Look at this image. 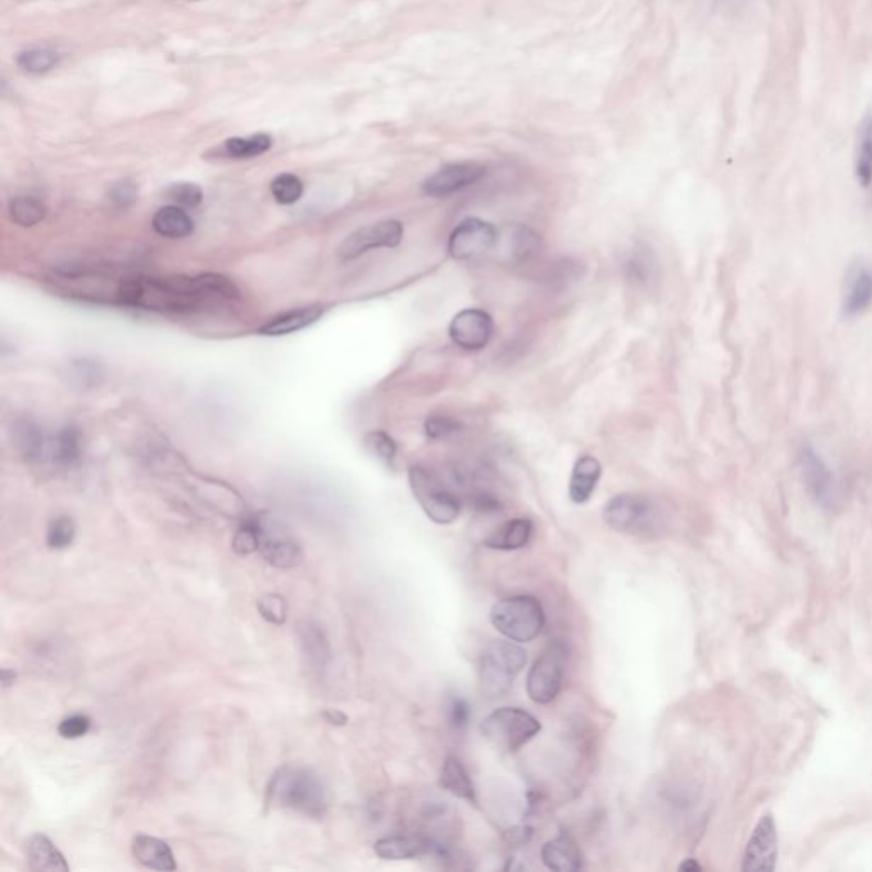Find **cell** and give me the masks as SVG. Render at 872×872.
Masks as SVG:
<instances>
[{"label":"cell","instance_id":"44","mask_svg":"<svg viewBox=\"0 0 872 872\" xmlns=\"http://www.w3.org/2000/svg\"><path fill=\"white\" fill-rule=\"evenodd\" d=\"M321 718L324 719V723L331 724V726H346L348 724V716H346L345 712L338 711V709H326V711L321 712Z\"/></svg>","mask_w":872,"mask_h":872},{"label":"cell","instance_id":"31","mask_svg":"<svg viewBox=\"0 0 872 872\" xmlns=\"http://www.w3.org/2000/svg\"><path fill=\"white\" fill-rule=\"evenodd\" d=\"M46 208L33 196H16L9 203V217L21 227H33L45 218Z\"/></svg>","mask_w":872,"mask_h":872},{"label":"cell","instance_id":"10","mask_svg":"<svg viewBox=\"0 0 872 872\" xmlns=\"http://www.w3.org/2000/svg\"><path fill=\"white\" fill-rule=\"evenodd\" d=\"M496 239L498 230L493 224L479 218H467L457 225L448 239V254L457 261L479 259L493 253Z\"/></svg>","mask_w":872,"mask_h":872},{"label":"cell","instance_id":"46","mask_svg":"<svg viewBox=\"0 0 872 872\" xmlns=\"http://www.w3.org/2000/svg\"><path fill=\"white\" fill-rule=\"evenodd\" d=\"M678 869H680V871L694 872L702 871V866H700L699 862L695 861V859H685Z\"/></svg>","mask_w":872,"mask_h":872},{"label":"cell","instance_id":"24","mask_svg":"<svg viewBox=\"0 0 872 872\" xmlns=\"http://www.w3.org/2000/svg\"><path fill=\"white\" fill-rule=\"evenodd\" d=\"M602 477V464L595 457L585 455L574 464L571 481H569V498L576 505H583L590 500L598 481Z\"/></svg>","mask_w":872,"mask_h":872},{"label":"cell","instance_id":"7","mask_svg":"<svg viewBox=\"0 0 872 872\" xmlns=\"http://www.w3.org/2000/svg\"><path fill=\"white\" fill-rule=\"evenodd\" d=\"M409 486L426 517L438 525L454 523L460 515V501L438 477L421 465L409 469Z\"/></svg>","mask_w":872,"mask_h":872},{"label":"cell","instance_id":"33","mask_svg":"<svg viewBox=\"0 0 872 872\" xmlns=\"http://www.w3.org/2000/svg\"><path fill=\"white\" fill-rule=\"evenodd\" d=\"M77 527L72 518L67 515L53 518L48 528H46V545L53 551H62L74 544Z\"/></svg>","mask_w":872,"mask_h":872},{"label":"cell","instance_id":"11","mask_svg":"<svg viewBox=\"0 0 872 872\" xmlns=\"http://www.w3.org/2000/svg\"><path fill=\"white\" fill-rule=\"evenodd\" d=\"M402 236H404V227L397 220H384V222L367 225L355 230L341 242L338 249L339 258L351 261L372 249L397 247L401 244Z\"/></svg>","mask_w":872,"mask_h":872},{"label":"cell","instance_id":"28","mask_svg":"<svg viewBox=\"0 0 872 872\" xmlns=\"http://www.w3.org/2000/svg\"><path fill=\"white\" fill-rule=\"evenodd\" d=\"M855 176L857 181L869 188L872 184V113L862 120L857 138V154H855Z\"/></svg>","mask_w":872,"mask_h":872},{"label":"cell","instance_id":"26","mask_svg":"<svg viewBox=\"0 0 872 872\" xmlns=\"http://www.w3.org/2000/svg\"><path fill=\"white\" fill-rule=\"evenodd\" d=\"M152 225L159 236L169 237V239H183V237L190 236L195 229L190 215L178 205L161 208L159 212L155 213Z\"/></svg>","mask_w":872,"mask_h":872},{"label":"cell","instance_id":"4","mask_svg":"<svg viewBox=\"0 0 872 872\" xmlns=\"http://www.w3.org/2000/svg\"><path fill=\"white\" fill-rule=\"evenodd\" d=\"M603 520L619 534L653 537L663 527V511L644 494H619L603 508Z\"/></svg>","mask_w":872,"mask_h":872},{"label":"cell","instance_id":"38","mask_svg":"<svg viewBox=\"0 0 872 872\" xmlns=\"http://www.w3.org/2000/svg\"><path fill=\"white\" fill-rule=\"evenodd\" d=\"M103 377V370L98 363L91 360H75L70 363L69 379L74 380L77 387H92L98 385Z\"/></svg>","mask_w":872,"mask_h":872},{"label":"cell","instance_id":"12","mask_svg":"<svg viewBox=\"0 0 872 872\" xmlns=\"http://www.w3.org/2000/svg\"><path fill=\"white\" fill-rule=\"evenodd\" d=\"M375 854L385 861H408L425 855L447 857L448 850L442 842L425 835H391L380 838L373 845Z\"/></svg>","mask_w":872,"mask_h":872},{"label":"cell","instance_id":"37","mask_svg":"<svg viewBox=\"0 0 872 872\" xmlns=\"http://www.w3.org/2000/svg\"><path fill=\"white\" fill-rule=\"evenodd\" d=\"M365 447L370 454L375 455L377 459L382 460L385 464H392L397 455V445L391 436L384 431H372L365 436Z\"/></svg>","mask_w":872,"mask_h":872},{"label":"cell","instance_id":"9","mask_svg":"<svg viewBox=\"0 0 872 872\" xmlns=\"http://www.w3.org/2000/svg\"><path fill=\"white\" fill-rule=\"evenodd\" d=\"M261 515V542L259 554L264 561L278 569L297 568L304 561V549L295 535L283 523L270 517L268 513Z\"/></svg>","mask_w":872,"mask_h":872},{"label":"cell","instance_id":"19","mask_svg":"<svg viewBox=\"0 0 872 872\" xmlns=\"http://www.w3.org/2000/svg\"><path fill=\"white\" fill-rule=\"evenodd\" d=\"M24 855L31 871L38 872H69V862L65 861L64 854L55 847L52 840L35 833L24 844Z\"/></svg>","mask_w":872,"mask_h":872},{"label":"cell","instance_id":"16","mask_svg":"<svg viewBox=\"0 0 872 872\" xmlns=\"http://www.w3.org/2000/svg\"><path fill=\"white\" fill-rule=\"evenodd\" d=\"M777 861V830L770 816L758 821L750 842L746 845L741 869L745 872L774 871Z\"/></svg>","mask_w":872,"mask_h":872},{"label":"cell","instance_id":"32","mask_svg":"<svg viewBox=\"0 0 872 872\" xmlns=\"http://www.w3.org/2000/svg\"><path fill=\"white\" fill-rule=\"evenodd\" d=\"M259 542H261V515L258 513L246 518L241 523V527L237 528L236 535L232 539V549L239 556H249L259 552Z\"/></svg>","mask_w":872,"mask_h":872},{"label":"cell","instance_id":"1","mask_svg":"<svg viewBox=\"0 0 872 872\" xmlns=\"http://www.w3.org/2000/svg\"><path fill=\"white\" fill-rule=\"evenodd\" d=\"M118 297L125 305L159 312H193L212 304L239 297L236 285L222 275L193 278H133L120 285Z\"/></svg>","mask_w":872,"mask_h":872},{"label":"cell","instance_id":"18","mask_svg":"<svg viewBox=\"0 0 872 872\" xmlns=\"http://www.w3.org/2000/svg\"><path fill=\"white\" fill-rule=\"evenodd\" d=\"M872 307V268L857 263L845 278L844 312L849 317L861 316Z\"/></svg>","mask_w":872,"mask_h":872},{"label":"cell","instance_id":"17","mask_svg":"<svg viewBox=\"0 0 872 872\" xmlns=\"http://www.w3.org/2000/svg\"><path fill=\"white\" fill-rule=\"evenodd\" d=\"M799 465L803 471L804 482L808 486L809 493L815 496L823 506H830L835 500V482L828 465L823 462L820 455L813 448L806 445L801 448Z\"/></svg>","mask_w":872,"mask_h":872},{"label":"cell","instance_id":"21","mask_svg":"<svg viewBox=\"0 0 872 872\" xmlns=\"http://www.w3.org/2000/svg\"><path fill=\"white\" fill-rule=\"evenodd\" d=\"M324 307L322 305H307L302 309L288 310L283 314L273 317L266 322L264 326L259 327L258 333L263 336H287V334L297 333L305 327L316 324L322 316H324Z\"/></svg>","mask_w":872,"mask_h":872},{"label":"cell","instance_id":"29","mask_svg":"<svg viewBox=\"0 0 872 872\" xmlns=\"http://www.w3.org/2000/svg\"><path fill=\"white\" fill-rule=\"evenodd\" d=\"M300 644L304 649V656L309 660L310 665L322 670L329 665L331 660V648L327 643V637L324 632L316 626L302 627L300 629Z\"/></svg>","mask_w":872,"mask_h":872},{"label":"cell","instance_id":"23","mask_svg":"<svg viewBox=\"0 0 872 872\" xmlns=\"http://www.w3.org/2000/svg\"><path fill=\"white\" fill-rule=\"evenodd\" d=\"M534 523L528 518H515L503 523L484 539V545L494 551H517L532 539Z\"/></svg>","mask_w":872,"mask_h":872},{"label":"cell","instance_id":"13","mask_svg":"<svg viewBox=\"0 0 872 872\" xmlns=\"http://www.w3.org/2000/svg\"><path fill=\"white\" fill-rule=\"evenodd\" d=\"M484 174H486V167L479 162H455L442 167L440 171H436L433 176L426 179L423 191L433 198L454 195L457 191L476 184L479 179L484 178Z\"/></svg>","mask_w":872,"mask_h":872},{"label":"cell","instance_id":"40","mask_svg":"<svg viewBox=\"0 0 872 872\" xmlns=\"http://www.w3.org/2000/svg\"><path fill=\"white\" fill-rule=\"evenodd\" d=\"M89 729H91V719L87 718L86 714H74L58 724L57 731L65 740H77L86 736Z\"/></svg>","mask_w":872,"mask_h":872},{"label":"cell","instance_id":"35","mask_svg":"<svg viewBox=\"0 0 872 872\" xmlns=\"http://www.w3.org/2000/svg\"><path fill=\"white\" fill-rule=\"evenodd\" d=\"M271 193L282 205H293L304 195V183L295 174H280L271 183Z\"/></svg>","mask_w":872,"mask_h":872},{"label":"cell","instance_id":"22","mask_svg":"<svg viewBox=\"0 0 872 872\" xmlns=\"http://www.w3.org/2000/svg\"><path fill=\"white\" fill-rule=\"evenodd\" d=\"M542 862L551 871L573 872L583 867L580 847L569 835H559L542 847Z\"/></svg>","mask_w":872,"mask_h":872},{"label":"cell","instance_id":"3","mask_svg":"<svg viewBox=\"0 0 872 872\" xmlns=\"http://www.w3.org/2000/svg\"><path fill=\"white\" fill-rule=\"evenodd\" d=\"M527 665V651L515 641H494L482 653L479 689L482 697L500 699L510 692L515 678Z\"/></svg>","mask_w":872,"mask_h":872},{"label":"cell","instance_id":"6","mask_svg":"<svg viewBox=\"0 0 872 872\" xmlns=\"http://www.w3.org/2000/svg\"><path fill=\"white\" fill-rule=\"evenodd\" d=\"M542 724L530 712L518 707H501L481 723V735L501 752H518L539 735Z\"/></svg>","mask_w":872,"mask_h":872},{"label":"cell","instance_id":"43","mask_svg":"<svg viewBox=\"0 0 872 872\" xmlns=\"http://www.w3.org/2000/svg\"><path fill=\"white\" fill-rule=\"evenodd\" d=\"M135 198H137V190L132 184L121 183L116 186L115 190L111 191V200L118 203L120 207L130 205Z\"/></svg>","mask_w":872,"mask_h":872},{"label":"cell","instance_id":"5","mask_svg":"<svg viewBox=\"0 0 872 872\" xmlns=\"http://www.w3.org/2000/svg\"><path fill=\"white\" fill-rule=\"evenodd\" d=\"M494 629L515 643H530L545 626L542 603L530 595L503 598L491 609Z\"/></svg>","mask_w":872,"mask_h":872},{"label":"cell","instance_id":"8","mask_svg":"<svg viewBox=\"0 0 872 872\" xmlns=\"http://www.w3.org/2000/svg\"><path fill=\"white\" fill-rule=\"evenodd\" d=\"M568 649L554 641L542 649L527 677V694L535 704H551L563 687Z\"/></svg>","mask_w":872,"mask_h":872},{"label":"cell","instance_id":"30","mask_svg":"<svg viewBox=\"0 0 872 872\" xmlns=\"http://www.w3.org/2000/svg\"><path fill=\"white\" fill-rule=\"evenodd\" d=\"M273 140L266 133H256L247 138H230L224 145L225 154L232 159H251L263 155L271 149Z\"/></svg>","mask_w":872,"mask_h":872},{"label":"cell","instance_id":"27","mask_svg":"<svg viewBox=\"0 0 872 872\" xmlns=\"http://www.w3.org/2000/svg\"><path fill=\"white\" fill-rule=\"evenodd\" d=\"M48 459L58 467H70L81 459V435L75 428H64L50 440Z\"/></svg>","mask_w":872,"mask_h":872},{"label":"cell","instance_id":"36","mask_svg":"<svg viewBox=\"0 0 872 872\" xmlns=\"http://www.w3.org/2000/svg\"><path fill=\"white\" fill-rule=\"evenodd\" d=\"M258 612L266 622H270L273 626H283L287 620V600L278 593H268V595L259 598Z\"/></svg>","mask_w":872,"mask_h":872},{"label":"cell","instance_id":"41","mask_svg":"<svg viewBox=\"0 0 872 872\" xmlns=\"http://www.w3.org/2000/svg\"><path fill=\"white\" fill-rule=\"evenodd\" d=\"M426 435L430 436L431 440H445L450 435H454L460 430L459 421L448 418V416H430L425 423Z\"/></svg>","mask_w":872,"mask_h":872},{"label":"cell","instance_id":"34","mask_svg":"<svg viewBox=\"0 0 872 872\" xmlns=\"http://www.w3.org/2000/svg\"><path fill=\"white\" fill-rule=\"evenodd\" d=\"M58 60L60 58L52 50L35 48V50H26V52L19 55L18 67L23 72H28V74H46V72H50V70L57 67Z\"/></svg>","mask_w":872,"mask_h":872},{"label":"cell","instance_id":"20","mask_svg":"<svg viewBox=\"0 0 872 872\" xmlns=\"http://www.w3.org/2000/svg\"><path fill=\"white\" fill-rule=\"evenodd\" d=\"M132 854L135 861L152 871H176L178 864L174 859L173 849L161 838L150 835H135L132 842Z\"/></svg>","mask_w":872,"mask_h":872},{"label":"cell","instance_id":"15","mask_svg":"<svg viewBox=\"0 0 872 872\" xmlns=\"http://www.w3.org/2000/svg\"><path fill=\"white\" fill-rule=\"evenodd\" d=\"M539 247L540 237L534 230L520 224L508 225L498 230L493 249L494 259L503 264L523 263L537 254Z\"/></svg>","mask_w":872,"mask_h":872},{"label":"cell","instance_id":"2","mask_svg":"<svg viewBox=\"0 0 872 872\" xmlns=\"http://www.w3.org/2000/svg\"><path fill=\"white\" fill-rule=\"evenodd\" d=\"M266 806L322 818L329 808V789L314 770L287 765L271 775L266 786Z\"/></svg>","mask_w":872,"mask_h":872},{"label":"cell","instance_id":"25","mask_svg":"<svg viewBox=\"0 0 872 872\" xmlns=\"http://www.w3.org/2000/svg\"><path fill=\"white\" fill-rule=\"evenodd\" d=\"M440 786L450 794H454L455 798L477 804L476 787H474V782L465 769L464 763L460 762L459 758H445L442 774H440Z\"/></svg>","mask_w":872,"mask_h":872},{"label":"cell","instance_id":"14","mask_svg":"<svg viewBox=\"0 0 872 872\" xmlns=\"http://www.w3.org/2000/svg\"><path fill=\"white\" fill-rule=\"evenodd\" d=\"M448 333L460 348L467 351L482 350L493 336V317L481 309L462 310L454 317Z\"/></svg>","mask_w":872,"mask_h":872},{"label":"cell","instance_id":"42","mask_svg":"<svg viewBox=\"0 0 872 872\" xmlns=\"http://www.w3.org/2000/svg\"><path fill=\"white\" fill-rule=\"evenodd\" d=\"M450 723L455 729H464L471 719V707L460 697L450 700Z\"/></svg>","mask_w":872,"mask_h":872},{"label":"cell","instance_id":"45","mask_svg":"<svg viewBox=\"0 0 872 872\" xmlns=\"http://www.w3.org/2000/svg\"><path fill=\"white\" fill-rule=\"evenodd\" d=\"M16 678H18V673L14 672V670H9V668H2V672H0V682H2V689L6 690L16 683Z\"/></svg>","mask_w":872,"mask_h":872},{"label":"cell","instance_id":"39","mask_svg":"<svg viewBox=\"0 0 872 872\" xmlns=\"http://www.w3.org/2000/svg\"><path fill=\"white\" fill-rule=\"evenodd\" d=\"M167 198L173 200L178 207L195 208L203 200V191L193 183L173 184L167 190Z\"/></svg>","mask_w":872,"mask_h":872}]
</instances>
